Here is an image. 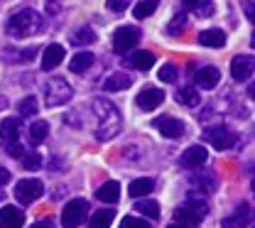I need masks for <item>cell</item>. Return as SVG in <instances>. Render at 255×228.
<instances>
[{"label": "cell", "mask_w": 255, "mask_h": 228, "mask_svg": "<svg viewBox=\"0 0 255 228\" xmlns=\"http://www.w3.org/2000/svg\"><path fill=\"white\" fill-rule=\"evenodd\" d=\"M2 199H5V194H2V192H0V201H2Z\"/></svg>", "instance_id": "cell-44"}, {"label": "cell", "mask_w": 255, "mask_h": 228, "mask_svg": "<svg viewBox=\"0 0 255 228\" xmlns=\"http://www.w3.org/2000/svg\"><path fill=\"white\" fill-rule=\"evenodd\" d=\"M113 219H116V209H98L89 221V228H111Z\"/></svg>", "instance_id": "cell-24"}, {"label": "cell", "mask_w": 255, "mask_h": 228, "mask_svg": "<svg viewBox=\"0 0 255 228\" xmlns=\"http://www.w3.org/2000/svg\"><path fill=\"white\" fill-rule=\"evenodd\" d=\"M164 103V91H159L157 86H145L137 96H135V106L140 111H155Z\"/></svg>", "instance_id": "cell-10"}, {"label": "cell", "mask_w": 255, "mask_h": 228, "mask_svg": "<svg viewBox=\"0 0 255 228\" xmlns=\"http://www.w3.org/2000/svg\"><path fill=\"white\" fill-rule=\"evenodd\" d=\"M132 86V76L126 74V71H113L106 81H103V91L113 94V91H126Z\"/></svg>", "instance_id": "cell-16"}, {"label": "cell", "mask_w": 255, "mask_h": 228, "mask_svg": "<svg viewBox=\"0 0 255 228\" xmlns=\"http://www.w3.org/2000/svg\"><path fill=\"white\" fill-rule=\"evenodd\" d=\"M17 111H20V115H37V98L34 96H25L20 103H17Z\"/></svg>", "instance_id": "cell-32"}, {"label": "cell", "mask_w": 255, "mask_h": 228, "mask_svg": "<svg viewBox=\"0 0 255 228\" xmlns=\"http://www.w3.org/2000/svg\"><path fill=\"white\" fill-rule=\"evenodd\" d=\"M130 66L137 69V71H150L155 66V54L147 52V49H140V52H130Z\"/></svg>", "instance_id": "cell-21"}, {"label": "cell", "mask_w": 255, "mask_h": 228, "mask_svg": "<svg viewBox=\"0 0 255 228\" xmlns=\"http://www.w3.org/2000/svg\"><path fill=\"white\" fill-rule=\"evenodd\" d=\"M157 5H159V0H137L132 15H135L137 20H145V17H150V15L157 10Z\"/></svg>", "instance_id": "cell-29"}, {"label": "cell", "mask_w": 255, "mask_h": 228, "mask_svg": "<svg viewBox=\"0 0 255 228\" xmlns=\"http://www.w3.org/2000/svg\"><path fill=\"white\" fill-rule=\"evenodd\" d=\"M71 96H74V91H71V86L66 84V79L54 76V79H49L47 86H44V103H47L49 108H59L64 103H69Z\"/></svg>", "instance_id": "cell-4"}, {"label": "cell", "mask_w": 255, "mask_h": 228, "mask_svg": "<svg viewBox=\"0 0 255 228\" xmlns=\"http://www.w3.org/2000/svg\"><path fill=\"white\" fill-rule=\"evenodd\" d=\"M204 140L211 145V147H216V150H231L236 142H238V137H236V132L228 130V128H223V125H216V128H206L204 130Z\"/></svg>", "instance_id": "cell-6"}, {"label": "cell", "mask_w": 255, "mask_h": 228, "mask_svg": "<svg viewBox=\"0 0 255 228\" xmlns=\"http://www.w3.org/2000/svg\"><path fill=\"white\" fill-rule=\"evenodd\" d=\"M64 47L62 44H49L47 49H44V54H42V69L44 71H52V69H57V66L64 62Z\"/></svg>", "instance_id": "cell-17"}, {"label": "cell", "mask_w": 255, "mask_h": 228, "mask_svg": "<svg viewBox=\"0 0 255 228\" xmlns=\"http://www.w3.org/2000/svg\"><path fill=\"white\" fill-rule=\"evenodd\" d=\"M157 76H159V81H164V84H174V81L179 79V69H177V64L167 62V64L159 66Z\"/></svg>", "instance_id": "cell-31"}, {"label": "cell", "mask_w": 255, "mask_h": 228, "mask_svg": "<svg viewBox=\"0 0 255 228\" xmlns=\"http://www.w3.org/2000/svg\"><path fill=\"white\" fill-rule=\"evenodd\" d=\"M169 228H194V226H184V224H172Z\"/></svg>", "instance_id": "cell-43"}, {"label": "cell", "mask_w": 255, "mask_h": 228, "mask_svg": "<svg viewBox=\"0 0 255 228\" xmlns=\"http://www.w3.org/2000/svg\"><path fill=\"white\" fill-rule=\"evenodd\" d=\"M132 209H135L137 214L147 216V219H159V204L157 201H152V199H140Z\"/></svg>", "instance_id": "cell-27"}, {"label": "cell", "mask_w": 255, "mask_h": 228, "mask_svg": "<svg viewBox=\"0 0 255 228\" xmlns=\"http://www.w3.org/2000/svg\"><path fill=\"white\" fill-rule=\"evenodd\" d=\"M106 5H108V10L113 15H123L128 7H130V0H106Z\"/></svg>", "instance_id": "cell-37"}, {"label": "cell", "mask_w": 255, "mask_h": 228, "mask_svg": "<svg viewBox=\"0 0 255 228\" xmlns=\"http://www.w3.org/2000/svg\"><path fill=\"white\" fill-rule=\"evenodd\" d=\"M71 42L74 44H79V47H86V44H94L96 42V32L91 30V27H76L74 32H71Z\"/></svg>", "instance_id": "cell-28"}, {"label": "cell", "mask_w": 255, "mask_h": 228, "mask_svg": "<svg viewBox=\"0 0 255 228\" xmlns=\"http://www.w3.org/2000/svg\"><path fill=\"white\" fill-rule=\"evenodd\" d=\"M121 228H152L145 219H137V216H126L121 221Z\"/></svg>", "instance_id": "cell-36"}, {"label": "cell", "mask_w": 255, "mask_h": 228, "mask_svg": "<svg viewBox=\"0 0 255 228\" xmlns=\"http://www.w3.org/2000/svg\"><path fill=\"white\" fill-rule=\"evenodd\" d=\"M152 125L157 128V132L162 135V137H169V140H177V137H182V135L187 132L184 120L172 118V115H159V118H155Z\"/></svg>", "instance_id": "cell-9"}, {"label": "cell", "mask_w": 255, "mask_h": 228, "mask_svg": "<svg viewBox=\"0 0 255 228\" xmlns=\"http://www.w3.org/2000/svg\"><path fill=\"white\" fill-rule=\"evenodd\" d=\"M189 184L191 187H199L201 192H214L216 189V179H214V174H209V172H196L194 177L189 179Z\"/></svg>", "instance_id": "cell-25"}, {"label": "cell", "mask_w": 255, "mask_h": 228, "mask_svg": "<svg viewBox=\"0 0 255 228\" xmlns=\"http://www.w3.org/2000/svg\"><path fill=\"white\" fill-rule=\"evenodd\" d=\"M255 71V57L253 54H238L231 62V74L236 81H248Z\"/></svg>", "instance_id": "cell-11"}, {"label": "cell", "mask_w": 255, "mask_h": 228, "mask_svg": "<svg viewBox=\"0 0 255 228\" xmlns=\"http://www.w3.org/2000/svg\"><path fill=\"white\" fill-rule=\"evenodd\" d=\"M47 135H49V123H47V120H34V123L30 125V142L32 145L44 142Z\"/></svg>", "instance_id": "cell-26"}, {"label": "cell", "mask_w": 255, "mask_h": 228, "mask_svg": "<svg viewBox=\"0 0 255 228\" xmlns=\"http://www.w3.org/2000/svg\"><path fill=\"white\" fill-rule=\"evenodd\" d=\"M209 160V150L204 147V145H191L184 150V155H182V164L184 167H189V169H196V167H204Z\"/></svg>", "instance_id": "cell-13"}, {"label": "cell", "mask_w": 255, "mask_h": 228, "mask_svg": "<svg viewBox=\"0 0 255 228\" xmlns=\"http://www.w3.org/2000/svg\"><path fill=\"white\" fill-rule=\"evenodd\" d=\"M184 27H187V12H177V15H174V20L167 25V32L177 37V34L182 32Z\"/></svg>", "instance_id": "cell-33"}, {"label": "cell", "mask_w": 255, "mask_h": 228, "mask_svg": "<svg viewBox=\"0 0 255 228\" xmlns=\"http://www.w3.org/2000/svg\"><path fill=\"white\" fill-rule=\"evenodd\" d=\"M194 79H196V86H201V89H214V86L221 81V71H219L216 66H201Z\"/></svg>", "instance_id": "cell-18"}, {"label": "cell", "mask_w": 255, "mask_h": 228, "mask_svg": "<svg viewBox=\"0 0 255 228\" xmlns=\"http://www.w3.org/2000/svg\"><path fill=\"white\" fill-rule=\"evenodd\" d=\"M20 54H7L5 59H15V62H32L37 57V47H27V49H17Z\"/></svg>", "instance_id": "cell-34"}, {"label": "cell", "mask_w": 255, "mask_h": 228, "mask_svg": "<svg viewBox=\"0 0 255 228\" xmlns=\"http://www.w3.org/2000/svg\"><path fill=\"white\" fill-rule=\"evenodd\" d=\"M10 182V169H5V167H0V187H5Z\"/></svg>", "instance_id": "cell-40"}, {"label": "cell", "mask_w": 255, "mask_h": 228, "mask_svg": "<svg viewBox=\"0 0 255 228\" xmlns=\"http://www.w3.org/2000/svg\"><path fill=\"white\" fill-rule=\"evenodd\" d=\"M199 44L219 49L226 44V34H223V30H204V32H199Z\"/></svg>", "instance_id": "cell-23"}, {"label": "cell", "mask_w": 255, "mask_h": 228, "mask_svg": "<svg viewBox=\"0 0 255 228\" xmlns=\"http://www.w3.org/2000/svg\"><path fill=\"white\" fill-rule=\"evenodd\" d=\"M94 108V118H96V137L108 142L113 140L118 132L123 130V118H121V111L108 101V98H94L91 103Z\"/></svg>", "instance_id": "cell-1"}, {"label": "cell", "mask_w": 255, "mask_h": 228, "mask_svg": "<svg viewBox=\"0 0 255 228\" xmlns=\"http://www.w3.org/2000/svg\"><path fill=\"white\" fill-rule=\"evenodd\" d=\"M96 62V57H94V52H76L74 54V59L69 62V71H74V74H84V71H89L91 66H94Z\"/></svg>", "instance_id": "cell-20"}, {"label": "cell", "mask_w": 255, "mask_h": 228, "mask_svg": "<svg viewBox=\"0 0 255 228\" xmlns=\"http://www.w3.org/2000/svg\"><path fill=\"white\" fill-rule=\"evenodd\" d=\"M0 140L5 147L10 145H20V120L17 118H5L0 125Z\"/></svg>", "instance_id": "cell-14"}, {"label": "cell", "mask_w": 255, "mask_h": 228, "mask_svg": "<svg viewBox=\"0 0 255 228\" xmlns=\"http://www.w3.org/2000/svg\"><path fill=\"white\" fill-rule=\"evenodd\" d=\"M251 219H253V211H251V206L248 204H241L231 216H226L223 219V228H248L251 226Z\"/></svg>", "instance_id": "cell-12"}, {"label": "cell", "mask_w": 255, "mask_h": 228, "mask_svg": "<svg viewBox=\"0 0 255 228\" xmlns=\"http://www.w3.org/2000/svg\"><path fill=\"white\" fill-rule=\"evenodd\" d=\"M44 30V17L32 10V7H22L17 10L7 22H5V32L15 39H25V37H32V34H39Z\"/></svg>", "instance_id": "cell-2"}, {"label": "cell", "mask_w": 255, "mask_h": 228, "mask_svg": "<svg viewBox=\"0 0 255 228\" xmlns=\"http://www.w3.org/2000/svg\"><path fill=\"white\" fill-rule=\"evenodd\" d=\"M20 160H22V167H25V169H39V167H42V157H39L37 152H27V155H22Z\"/></svg>", "instance_id": "cell-35"}, {"label": "cell", "mask_w": 255, "mask_h": 228, "mask_svg": "<svg viewBox=\"0 0 255 228\" xmlns=\"http://www.w3.org/2000/svg\"><path fill=\"white\" fill-rule=\"evenodd\" d=\"M25 226V214L17 206H5L0 209V228H22Z\"/></svg>", "instance_id": "cell-15"}, {"label": "cell", "mask_w": 255, "mask_h": 228, "mask_svg": "<svg viewBox=\"0 0 255 228\" xmlns=\"http://www.w3.org/2000/svg\"><path fill=\"white\" fill-rule=\"evenodd\" d=\"M194 10H199L201 17H211L214 15V0H199V5Z\"/></svg>", "instance_id": "cell-38"}, {"label": "cell", "mask_w": 255, "mask_h": 228, "mask_svg": "<svg viewBox=\"0 0 255 228\" xmlns=\"http://www.w3.org/2000/svg\"><path fill=\"white\" fill-rule=\"evenodd\" d=\"M152 189H155V182H152L150 177H140V179H132V182H130L128 194L132 196V199H142V196L150 194Z\"/></svg>", "instance_id": "cell-22"}, {"label": "cell", "mask_w": 255, "mask_h": 228, "mask_svg": "<svg viewBox=\"0 0 255 228\" xmlns=\"http://www.w3.org/2000/svg\"><path fill=\"white\" fill-rule=\"evenodd\" d=\"M96 199L103 201V204H116L121 199V184L118 182H103L98 189H96Z\"/></svg>", "instance_id": "cell-19"}, {"label": "cell", "mask_w": 255, "mask_h": 228, "mask_svg": "<svg viewBox=\"0 0 255 228\" xmlns=\"http://www.w3.org/2000/svg\"><path fill=\"white\" fill-rule=\"evenodd\" d=\"M206 214H209L206 201L189 199V201H184V204H179L174 209V221L177 224H184V226H196V224H201L206 219Z\"/></svg>", "instance_id": "cell-3"}, {"label": "cell", "mask_w": 255, "mask_h": 228, "mask_svg": "<svg viewBox=\"0 0 255 228\" xmlns=\"http://www.w3.org/2000/svg\"><path fill=\"white\" fill-rule=\"evenodd\" d=\"M177 101H179L182 106H189V108H194V106H199L201 96H199V91H196V89L184 86V89H179V91H177Z\"/></svg>", "instance_id": "cell-30"}, {"label": "cell", "mask_w": 255, "mask_h": 228, "mask_svg": "<svg viewBox=\"0 0 255 228\" xmlns=\"http://www.w3.org/2000/svg\"><path fill=\"white\" fill-rule=\"evenodd\" d=\"M199 5V0H184V7H189V10H194Z\"/></svg>", "instance_id": "cell-42"}, {"label": "cell", "mask_w": 255, "mask_h": 228, "mask_svg": "<svg viewBox=\"0 0 255 228\" xmlns=\"http://www.w3.org/2000/svg\"><path fill=\"white\" fill-rule=\"evenodd\" d=\"M30 228H57V224H54V219H52V216H47V219H39V221H34Z\"/></svg>", "instance_id": "cell-39"}, {"label": "cell", "mask_w": 255, "mask_h": 228, "mask_svg": "<svg viewBox=\"0 0 255 228\" xmlns=\"http://www.w3.org/2000/svg\"><path fill=\"white\" fill-rule=\"evenodd\" d=\"M140 30L137 27H132V25H126V27H118L116 32H113V52L116 54H126L130 52L137 42H140Z\"/></svg>", "instance_id": "cell-7"}, {"label": "cell", "mask_w": 255, "mask_h": 228, "mask_svg": "<svg viewBox=\"0 0 255 228\" xmlns=\"http://www.w3.org/2000/svg\"><path fill=\"white\" fill-rule=\"evenodd\" d=\"M44 194V184L39 179H20L15 184V199L20 204H32Z\"/></svg>", "instance_id": "cell-8"}, {"label": "cell", "mask_w": 255, "mask_h": 228, "mask_svg": "<svg viewBox=\"0 0 255 228\" xmlns=\"http://www.w3.org/2000/svg\"><path fill=\"white\" fill-rule=\"evenodd\" d=\"M246 17L253 22V0H246Z\"/></svg>", "instance_id": "cell-41"}, {"label": "cell", "mask_w": 255, "mask_h": 228, "mask_svg": "<svg viewBox=\"0 0 255 228\" xmlns=\"http://www.w3.org/2000/svg\"><path fill=\"white\" fill-rule=\"evenodd\" d=\"M86 211H89V201L86 199H71L66 201L62 211V226L64 228H79L86 219Z\"/></svg>", "instance_id": "cell-5"}]
</instances>
